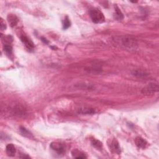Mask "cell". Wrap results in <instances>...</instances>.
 <instances>
[{
    "label": "cell",
    "instance_id": "6da1fadb",
    "mask_svg": "<svg viewBox=\"0 0 159 159\" xmlns=\"http://www.w3.org/2000/svg\"><path fill=\"white\" fill-rule=\"evenodd\" d=\"M111 41L114 46L120 47L122 49L130 51L135 50L138 47L137 40L129 36H118L113 37Z\"/></svg>",
    "mask_w": 159,
    "mask_h": 159
},
{
    "label": "cell",
    "instance_id": "7a4b0ae2",
    "mask_svg": "<svg viewBox=\"0 0 159 159\" xmlns=\"http://www.w3.org/2000/svg\"><path fill=\"white\" fill-rule=\"evenodd\" d=\"M90 17L92 21L96 24L102 23L105 21L103 13L98 9H93L90 11Z\"/></svg>",
    "mask_w": 159,
    "mask_h": 159
},
{
    "label": "cell",
    "instance_id": "3957f363",
    "mask_svg": "<svg viewBox=\"0 0 159 159\" xmlns=\"http://www.w3.org/2000/svg\"><path fill=\"white\" fill-rule=\"evenodd\" d=\"M159 88L158 84L155 83H151L147 85L142 88L141 92L143 95H153L158 91Z\"/></svg>",
    "mask_w": 159,
    "mask_h": 159
},
{
    "label": "cell",
    "instance_id": "277c9868",
    "mask_svg": "<svg viewBox=\"0 0 159 159\" xmlns=\"http://www.w3.org/2000/svg\"><path fill=\"white\" fill-rule=\"evenodd\" d=\"M10 112L12 115L17 117L24 116L27 113V110L22 105L17 104L10 109Z\"/></svg>",
    "mask_w": 159,
    "mask_h": 159
},
{
    "label": "cell",
    "instance_id": "5b68a950",
    "mask_svg": "<svg viewBox=\"0 0 159 159\" xmlns=\"http://www.w3.org/2000/svg\"><path fill=\"white\" fill-rule=\"evenodd\" d=\"M50 148L56 151L57 153L61 155L64 154L65 152V145L59 142H53L50 144Z\"/></svg>",
    "mask_w": 159,
    "mask_h": 159
},
{
    "label": "cell",
    "instance_id": "8992f818",
    "mask_svg": "<svg viewBox=\"0 0 159 159\" xmlns=\"http://www.w3.org/2000/svg\"><path fill=\"white\" fill-rule=\"evenodd\" d=\"M131 73L133 76L138 78H146L147 77L149 76V73L146 70H145L144 69H140V68L133 70L131 72Z\"/></svg>",
    "mask_w": 159,
    "mask_h": 159
},
{
    "label": "cell",
    "instance_id": "52a82bcc",
    "mask_svg": "<svg viewBox=\"0 0 159 159\" xmlns=\"http://www.w3.org/2000/svg\"><path fill=\"white\" fill-rule=\"evenodd\" d=\"M78 113L82 115H92L96 113V110L88 107H83L78 109Z\"/></svg>",
    "mask_w": 159,
    "mask_h": 159
},
{
    "label": "cell",
    "instance_id": "ba28073f",
    "mask_svg": "<svg viewBox=\"0 0 159 159\" xmlns=\"http://www.w3.org/2000/svg\"><path fill=\"white\" fill-rule=\"evenodd\" d=\"M21 40L28 49L29 50L33 49L34 47V44L31 41H30V39H29L28 37H26L25 36H22L21 37Z\"/></svg>",
    "mask_w": 159,
    "mask_h": 159
},
{
    "label": "cell",
    "instance_id": "9c48e42d",
    "mask_svg": "<svg viewBox=\"0 0 159 159\" xmlns=\"http://www.w3.org/2000/svg\"><path fill=\"white\" fill-rule=\"evenodd\" d=\"M135 144L137 147L139 148H140V149L145 148L147 145V141L145 139H144L143 138H140V137H138V138H135Z\"/></svg>",
    "mask_w": 159,
    "mask_h": 159
},
{
    "label": "cell",
    "instance_id": "30bf717a",
    "mask_svg": "<svg viewBox=\"0 0 159 159\" xmlns=\"http://www.w3.org/2000/svg\"><path fill=\"white\" fill-rule=\"evenodd\" d=\"M8 21L12 28L16 26L18 23V18L15 15L10 14L8 16Z\"/></svg>",
    "mask_w": 159,
    "mask_h": 159
},
{
    "label": "cell",
    "instance_id": "8fae6325",
    "mask_svg": "<svg viewBox=\"0 0 159 159\" xmlns=\"http://www.w3.org/2000/svg\"><path fill=\"white\" fill-rule=\"evenodd\" d=\"M111 150L113 152L116 153L118 154H119L121 153L120 146H119V144L118 142V140L115 139H114L112 141L111 145Z\"/></svg>",
    "mask_w": 159,
    "mask_h": 159
},
{
    "label": "cell",
    "instance_id": "7c38bea8",
    "mask_svg": "<svg viewBox=\"0 0 159 159\" xmlns=\"http://www.w3.org/2000/svg\"><path fill=\"white\" fill-rule=\"evenodd\" d=\"M6 152L8 153V156H10V157L14 156L15 155L16 151L15 145L13 144H8L7 145L6 148Z\"/></svg>",
    "mask_w": 159,
    "mask_h": 159
},
{
    "label": "cell",
    "instance_id": "4fadbf2b",
    "mask_svg": "<svg viewBox=\"0 0 159 159\" xmlns=\"http://www.w3.org/2000/svg\"><path fill=\"white\" fill-rule=\"evenodd\" d=\"M20 132H21V134L23 136L26 137V138H28L29 139H31V138H34L31 132H30L28 129H26V128H25L23 126L20 127Z\"/></svg>",
    "mask_w": 159,
    "mask_h": 159
},
{
    "label": "cell",
    "instance_id": "5bb4252c",
    "mask_svg": "<svg viewBox=\"0 0 159 159\" xmlns=\"http://www.w3.org/2000/svg\"><path fill=\"white\" fill-rule=\"evenodd\" d=\"M91 143L93 146L98 150H101V149H102L103 144L102 143H101V142H100V141L98 140L95 139H92L91 141Z\"/></svg>",
    "mask_w": 159,
    "mask_h": 159
},
{
    "label": "cell",
    "instance_id": "9a60e30c",
    "mask_svg": "<svg viewBox=\"0 0 159 159\" xmlns=\"http://www.w3.org/2000/svg\"><path fill=\"white\" fill-rule=\"evenodd\" d=\"M72 156L73 157L77 158H86L85 154H84L82 152L79 151L78 150H75L72 152Z\"/></svg>",
    "mask_w": 159,
    "mask_h": 159
},
{
    "label": "cell",
    "instance_id": "2e32d148",
    "mask_svg": "<svg viewBox=\"0 0 159 159\" xmlns=\"http://www.w3.org/2000/svg\"><path fill=\"white\" fill-rule=\"evenodd\" d=\"M70 25H71V23H70V21L68 17L67 16H66L64 19V25H63V28L64 29H68Z\"/></svg>",
    "mask_w": 159,
    "mask_h": 159
},
{
    "label": "cell",
    "instance_id": "e0dca14e",
    "mask_svg": "<svg viewBox=\"0 0 159 159\" xmlns=\"http://www.w3.org/2000/svg\"><path fill=\"white\" fill-rule=\"evenodd\" d=\"M116 18L119 20H122L124 18V16L121 10H119V8H118V6H116Z\"/></svg>",
    "mask_w": 159,
    "mask_h": 159
},
{
    "label": "cell",
    "instance_id": "ac0fdd59",
    "mask_svg": "<svg viewBox=\"0 0 159 159\" xmlns=\"http://www.w3.org/2000/svg\"><path fill=\"white\" fill-rule=\"evenodd\" d=\"M4 50L8 54H11L12 51V47L10 45H5L4 46Z\"/></svg>",
    "mask_w": 159,
    "mask_h": 159
},
{
    "label": "cell",
    "instance_id": "d6986e66",
    "mask_svg": "<svg viewBox=\"0 0 159 159\" xmlns=\"http://www.w3.org/2000/svg\"><path fill=\"white\" fill-rule=\"evenodd\" d=\"M0 29L1 30H4L6 29V24L2 18H1V20H0Z\"/></svg>",
    "mask_w": 159,
    "mask_h": 159
},
{
    "label": "cell",
    "instance_id": "ffe728a7",
    "mask_svg": "<svg viewBox=\"0 0 159 159\" xmlns=\"http://www.w3.org/2000/svg\"><path fill=\"white\" fill-rule=\"evenodd\" d=\"M12 41V37L11 36H8L6 37H4V42L6 43H11Z\"/></svg>",
    "mask_w": 159,
    "mask_h": 159
},
{
    "label": "cell",
    "instance_id": "44dd1931",
    "mask_svg": "<svg viewBox=\"0 0 159 159\" xmlns=\"http://www.w3.org/2000/svg\"><path fill=\"white\" fill-rule=\"evenodd\" d=\"M41 41H42L44 43H45V44H48V41H47V40L45 37H41Z\"/></svg>",
    "mask_w": 159,
    "mask_h": 159
}]
</instances>
